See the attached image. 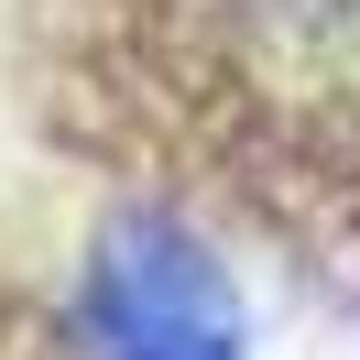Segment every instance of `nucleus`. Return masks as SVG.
<instances>
[{
  "label": "nucleus",
  "instance_id": "obj_1",
  "mask_svg": "<svg viewBox=\"0 0 360 360\" xmlns=\"http://www.w3.org/2000/svg\"><path fill=\"white\" fill-rule=\"evenodd\" d=\"M77 306L98 360H240V295L175 219H120Z\"/></svg>",
  "mask_w": 360,
  "mask_h": 360
}]
</instances>
